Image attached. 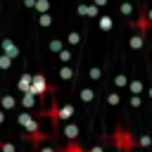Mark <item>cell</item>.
<instances>
[{
	"instance_id": "1",
	"label": "cell",
	"mask_w": 152,
	"mask_h": 152,
	"mask_svg": "<svg viewBox=\"0 0 152 152\" xmlns=\"http://www.w3.org/2000/svg\"><path fill=\"white\" fill-rule=\"evenodd\" d=\"M48 90H50V86H48V81H45V76H43V74H36V76H31V88H28V93H31V95H38V97H43Z\"/></svg>"
},
{
	"instance_id": "2",
	"label": "cell",
	"mask_w": 152,
	"mask_h": 152,
	"mask_svg": "<svg viewBox=\"0 0 152 152\" xmlns=\"http://www.w3.org/2000/svg\"><path fill=\"white\" fill-rule=\"evenodd\" d=\"M112 142H114V145H116L119 150H126V152H128V150L133 147V142H135V140H133V135H131V133H126V131L116 128V133H114Z\"/></svg>"
},
{
	"instance_id": "3",
	"label": "cell",
	"mask_w": 152,
	"mask_h": 152,
	"mask_svg": "<svg viewBox=\"0 0 152 152\" xmlns=\"http://www.w3.org/2000/svg\"><path fill=\"white\" fill-rule=\"evenodd\" d=\"M17 121H19V124H21L28 133H33V135L38 133V121L33 119V114H31V112H21V114L17 116Z\"/></svg>"
},
{
	"instance_id": "4",
	"label": "cell",
	"mask_w": 152,
	"mask_h": 152,
	"mask_svg": "<svg viewBox=\"0 0 152 152\" xmlns=\"http://www.w3.org/2000/svg\"><path fill=\"white\" fill-rule=\"evenodd\" d=\"M2 48H5V55H7L10 59H12V57H17V48H14V43H12V40H5V43H2Z\"/></svg>"
},
{
	"instance_id": "5",
	"label": "cell",
	"mask_w": 152,
	"mask_h": 152,
	"mask_svg": "<svg viewBox=\"0 0 152 152\" xmlns=\"http://www.w3.org/2000/svg\"><path fill=\"white\" fill-rule=\"evenodd\" d=\"M19 88H21L24 93H28V88H31V76H21V78H19Z\"/></svg>"
},
{
	"instance_id": "6",
	"label": "cell",
	"mask_w": 152,
	"mask_h": 152,
	"mask_svg": "<svg viewBox=\"0 0 152 152\" xmlns=\"http://www.w3.org/2000/svg\"><path fill=\"white\" fill-rule=\"evenodd\" d=\"M33 102H36V95H31V93H24V97H21V104H24V107H33Z\"/></svg>"
},
{
	"instance_id": "7",
	"label": "cell",
	"mask_w": 152,
	"mask_h": 152,
	"mask_svg": "<svg viewBox=\"0 0 152 152\" xmlns=\"http://www.w3.org/2000/svg\"><path fill=\"white\" fill-rule=\"evenodd\" d=\"M64 133H66L69 138H76V135H78V126H74V124H69V126L64 128Z\"/></svg>"
},
{
	"instance_id": "8",
	"label": "cell",
	"mask_w": 152,
	"mask_h": 152,
	"mask_svg": "<svg viewBox=\"0 0 152 152\" xmlns=\"http://www.w3.org/2000/svg\"><path fill=\"white\" fill-rule=\"evenodd\" d=\"M59 152H83V150L78 147V142H69V145H66V147H62Z\"/></svg>"
},
{
	"instance_id": "9",
	"label": "cell",
	"mask_w": 152,
	"mask_h": 152,
	"mask_svg": "<svg viewBox=\"0 0 152 152\" xmlns=\"http://www.w3.org/2000/svg\"><path fill=\"white\" fill-rule=\"evenodd\" d=\"M140 45H142V36H133V38H131V48H133V50H138Z\"/></svg>"
},
{
	"instance_id": "10",
	"label": "cell",
	"mask_w": 152,
	"mask_h": 152,
	"mask_svg": "<svg viewBox=\"0 0 152 152\" xmlns=\"http://www.w3.org/2000/svg\"><path fill=\"white\" fill-rule=\"evenodd\" d=\"M140 90H142V83H140V81H131V93H133V95H138Z\"/></svg>"
},
{
	"instance_id": "11",
	"label": "cell",
	"mask_w": 152,
	"mask_h": 152,
	"mask_svg": "<svg viewBox=\"0 0 152 152\" xmlns=\"http://www.w3.org/2000/svg\"><path fill=\"white\" fill-rule=\"evenodd\" d=\"M100 26H102L104 31H109V28H112V19H109V17H102V19H100Z\"/></svg>"
},
{
	"instance_id": "12",
	"label": "cell",
	"mask_w": 152,
	"mask_h": 152,
	"mask_svg": "<svg viewBox=\"0 0 152 152\" xmlns=\"http://www.w3.org/2000/svg\"><path fill=\"white\" fill-rule=\"evenodd\" d=\"M10 62H12V59H10L7 55H0V69H7V66H10Z\"/></svg>"
},
{
	"instance_id": "13",
	"label": "cell",
	"mask_w": 152,
	"mask_h": 152,
	"mask_svg": "<svg viewBox=\"0 0 152 152\" xmlns=\"http://www.w3.org/2000/svg\"><path fill=\"white\" fill-rule=\"evenodd\" d=\"M0 150L2 152H14V145L12 142H0Z\"/></svg>"
},
{
	"instance_id": "14",
	"label": "cell",
	"mask_w": 152,
	"mask_h": 152,
	"mask_svg": "<svg viewBox=\"0 0 152 152\" xmlns=\"http://www.w3.org/2000/svg\"><path fill=\"white\" fill-rule=\"evenodd\" d=\"M50 50H52V52H59V50H62V43H59V40H52V43H50Z\"/></svg>"
},
{
	"instance_id": "15",
	"label": "cell",
	"mask_w": 152,
	"mask_h": 152,
	"mask_svg": "<svg viewBox=\"0 0 152 152\" xmlns=\"http://www.w3.org/2000/svg\"><path fill=\"white\" fill-rule=\"evenodd\" d=\"M0 102H2L7 109H10V107H14V100H12V97H0Z\"/></svg>"
},
{
	"instance_id": "16",
	"label": "cell",
	"mask_w": 152,
	"mask_h": 152,
	"mask_svg": "<svg viewBox=\"0 0 152 152\" xmlns=\"http://www.w3.org/2000/svg\"><path fill=\"white\" fill-rule=\"evenodd\" d=\"M83 100H86V102H90V100H93V90H88V88H86V90H83Z\"/></svg>"
},
{
	"instance_id": "17",
	"label": "cell",
	"mask_w": 152,
	"mask_h": 152,
	"mask_svg": "<svg viewBox=\"0 0 152 152\" xmlns=\"http://www.w3.org/2000/svg\"><path fill=\"white\" fill-rule=\"evenodd\" d=\"M69 43L76 45V43H78V33H69Z\"/></svg>"
},
{
	"instance_id": "18",
	"label": "cell",
	"mask_w": 152,
	"mask_h": 152,
	"mask_svg": "<svg viewBox=\"0 0 152 152\" xmlns=\"http://www.w3.org/2000/svg\"><path fill=\"white\" fill-rule=\"evenodd\" d=\"M71 74H74V71H71L69 66H66V69H62V78H71Z\"/></svg>"
},
{
	"instance_id": "19",
	"label": "cell",
	"mask_w": 152,
	"mask_h": 152,
	"mask_svg": "<svg viewBox=\"0 0 152 152\" xmlns=\"http://www.w3.org/2000/svg\"><path fill=\"white\" fill-rule=\"evenodd\" d=\"M116 102H119V95L112 93V95H109V104H116Z\"/></svg>"
},
{
	"instance_id": "20",
	"label": "cell",
	"mask_w": 152,
	"mask_h": 152,
	"mask_svg": "<svg viewBox=\"0 0 152 152\" xmlns=\"http://www.w3.org/2000/svg\"><path fill=\"white\" fill-rule=\"evenodd\" d=\"M36 7H38V10H48V2H45V0H40V2H36Z\"/></svg>"
},
{
	"instance_id": "21",
	"label": "cell",
	"mask_w": 152,
	"mask_h": 152,
	"mask_svg": "<svg viewBox=\"0 0 152 152\" xmlns=\"http://www.w3.org/2000/svg\"><path fill=\"white\" fill-rule=\"evenodd\" d=\"M40 24H43V26H48V24H50V17H48V14H43V17H40Z\"/></svg>"
},
{
	"instance_id": "22",
	"label": "cell",
	"mask_w": 152,
	"mask_h": 152,
	"mask_svg": "<svg viewBox=\"0 0 152 152\" xmlns=\"http://www.w3.org/2000/svg\"><path fill=\"white\" fill-rule=\"evenodd\" d=\"M59 59H62V62H69V50H64V52L59 55Z\"/></svg>"
},
{
	"instance_id": "23",
	"label": "cell",
	"mask_w": 152,
	"mask_h": 152,
	"mask_svg": "<svg viewBox=\"0 0 152 152\" xmlns=\"http://www.w3.org/2000/svg\"><path fill=\"white\" fill-rule=\"evenodd\" d=\"M90 78H100V69H90Z\"/></svg>"
},
{
	"instance_id": "24",
	"label": "cell",
	"mask_w": 152,
	"mask_h": 152,
	"mask_svg": "<svg viewBox=\"0 0 152 152\" xmlns=\"http://www.w3.org/2000/svg\"><path fill=\"white\" fill-rule=\"evenodd\" d=\"M2 121H5V112L0 109V124H2Z\"/></svg>"
},
{
	"instance_id": "25",
	"label": "cell",
	"mask_w": 152,
	"mask_h": 152,
	"mask_svg": "<svg viewBox=\"0 0 152 152\" xmlns=\"http://www.w3.org/2000/svg\"><path fill=\"white\" fill-rule=\"evenodd\" d=\"M40 152H55V150H50V147H43V150H40Z\"/></svg>"
},
{
	"instance_id": "26",
	"label": "cell",
	"mask_w": 152,
	"mask_h": 152,
	"mask_svg": "<svg viewBox=\"0 0 152 152\" xmlns=\"http://www.w3.org/2000/svg\"><path fill=\"white\" fill-rule=\"evenodd\" d=\"M0 97H2V95H0Z\"/></svg>"
}]
</instances>
